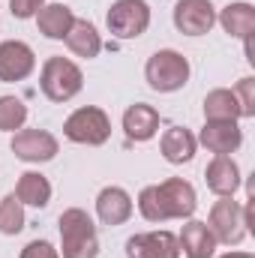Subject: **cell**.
<instances>
[{
    "mask_svg": "<svg viewBox=\"0 0 255 258\" xmlns=\"http://www.w3.org/2000/svg\"><path fill=\"white\" fill-rule=\"evenodd\" d=\"M198 207V195L189 180L168 177L165 183L144 186L138 195V213L147 222H168V219H189Z\"/></svg>",
    "mask_w": 255,
    "mask_h": 258,
    "instance_id": "1",
    "label": "cell"
},
{
    "mask_svg": "<svg viewBox=\"0 0 255 258\" xmlns=\"http://www.w3.org/2000/svg\"><path fill=\"white\" fill-rule=\"evenodd\" d=\"M60 255L63 258H96L99 234L87 210L69 207L60 213Z\"/></svg>",
    "mask_w": 255,
    "mask_h": 258,
    "instance_id": "2",
    "label": "cell"
},
{
    "mask_svg": "<svg viewBox=\"0 0 255 258\" xmlns=\"http://www.w3.org/2000/svg\"><path fill=\"white\" fill-rule=\"evenodd\" d=\"M144 78L156 93H174L189 81V60L174 48H162L150 54L144 66Z\"/></svg>",
    "mask_w": 255,
    "mask_h": 258,
    "instance_id": "3",
    "label": "cell"
},
{
    "mask_svg": "<svg viewBox=\"0 0 255 258\" xmlns=\"http://www.w3.org/2000/svg\"><path fill=\"white\" fill-rule=\"evenodd\" d=\"M39 87L51 102H69L72 96L81 93L84 87V75L81 69L66 60V57H48L42 72H39Z\"/></svg>",
    "mask_w": 255,
    "mask_h": 258,
    "instance_id": "4",
    "label": "cell"
},
{
    "mask_svg": "<svg viewBox=\"0 0 255 258\" xmlns=\"http://www.w3.org/2000/svg\"><path fill=\"white\" fill-rule=\"evenodd\" d=\"M63 135L75 144H87V147H99L111 138V120L102 108L96 105H84L75 108L63 123Z\"/></svg>",
    "mask_w": 255,
    "mask_h": 258,
    "instance_id": "5",
    "label": "cell"
},
{
    "mask_svg": "<svg viewBox=\"0 0 255 258\" xmlns=\"http://www.w3.org/2000/svg\"><path fill=\"white\" fill-rule=\"evenodd\" d=\"M207 228L213 231L216 243L237 246V243L246 237V210H243L234 198H219V201L210 207Z\"/></svg>",
    "mask_w": 255,
    "mask_h": 258,
    "instance_id": "6",
    "label": "cell"
},
{
    "mask_svg": "<svg viewBox=\"0 0 255 258\" xmlns=\"http://www.w3.org/2000/svg\"><path fill=\"white\" fill-rule=\"evenodd\" d=\"M105 24L117 39H138L150 27V6L144 0H114L105 15Z\"/></svg>",
    "mask_w": 255,
    "mask_h": 258,
    "instance_id": "7",
    "label": "cell"
},
{
    "mask_svg": "<svg viewBox=\"0 0 255 258\" xmlns=\"http://www.w3.org/2000/svg\"><path fill=\"white\" fill-rule=\"evenodd\" d=\"M60 144L48 129H18L12 135V153L21 162H51L57 156Z\"/></svg>",
    "mask_w": 255,
    "mask_h": 258,
    "instance_id": "8",
    "label": "cell"
},
{
    "mask_svg": "<svg viewBox=\"0 0 255 258\" xmlns=\"http://www.w3.org/2000/svg\"><path fill=\"white\" fill-rule=\"evenodd\" d=\"M216 24V9L210 0H177L174 3V27L186 36H204Z\"/></svg>",
    "mask_w": 255,
    "mask_h": 258,
    "instance_id": "9",
    "label": "cell"
},
{
    "mask_svg": "<svg viewBox=\"0 0 255 258\" xmlns=\"http://www.w3.org/2000/svg\"><path fill=\"white\" fill-rule=\"evenodd\" d=\"M33 69H36V54L27 42H21V39L0 42V81H6V84L24 81Z\"/></svg>",
    "mask_w": 255,
    "mask_h": 258,
    "instance_id": "10",
    "label": "cell"
},
{
    "mask_svg": "<svg viewBox=\"0 0 255 258\" xmlns=\"http://www.w3.org/2000/svg\"><path fill=\"white\" fill-rule=\"evenodd\" d=\"M195 141H201L213 156H231L243 144V129L237 120H207Z\"/></svg>",
    "mask_w": 255,
    "mask_h": 258,
    "instance_id": "11",
    "label": "cell"
},
{
    "mask_svg": "<svg viewBox=\"0 0 255 258\" xmlns=\"http://www.w3.org/2000/svg\"><path fill=\"white\" fill-rule=\"evenodd\" d=\"M129 258H180V243L171 231H147L126 240Z\"/></svg>",
    "mask_w": 255,
    "mask_h": 258,
    "instance_id": "12",
    "label": "cell"
},
{
    "mask_svg": "<svg viewBox=\"0 0 255 258\" xmlns=\"http://www.w3.org/2000/svg\"><path fill=\"white\" fill-rule=\"evenodd\" d=\"M204 180H207V189L219 198H231L240 186V168L231 156H213L210 165L204 168Z\"/></svg>",
    "mask_w": 255,
    "mask_h": 258,
    "instance_id": "13",
    "label": "cell"
},
{
    "mask_svg": "<svg viewBox=\"0 0 255 258\" xmlns=\"http://www.w3.org/2000/svg\"><path fill=\"white\" fill-rule=\"evenodd\" d=\"M96 216L102 225H123L132 216V198L120 186H105L96 195Z\"/></svg>",
    "mask_w": 255,
    "mask_h": 258,
    "instance_id": "14",
    "label": "cell"
},
{
    "mask_svg": "<svg viewBox=\"0 0 255 258\" xmlns=\"http://www.w3.org/2000/svg\"><path fill=\"white\" fill-rule=\"evenodd\" d=\"M123 132L129 141H150L159 132V111L147 102H135L123 111Z\"/></svg>",
    "mask_w": 255,
    "mask_h": 258,
    "instance_id": "15",
    "label": "cell"
},
{
    "mask_svg": "<svg viewBox=\"0 0 255 258\" xmlns=\"http://www.w3.org/2000/svg\"><path fill=\"white\" fill-rule=\"evenodd\" d=\"M177 243H180V252L186 258H213V252H216L213 231L207 228V222H198V219H189L183 225Z\"/></svg>",
    "mask_w": 255,
    "mask_h": 258,
    "instance_id": "16",
    "label": "cell"
},
{
    "mask_svg": "<svg viewBox=\"0 0 255 258\" xmlns=\"http://www.w3.org/2000/svg\"><path fill=\"white\" fill-rule=\"evenodd\" d=\"M36 24H39V33L45 39H66V33L75 24V15L66 3H45L36 12Z\"/></svg>",
    "mask_w": 255,
    "mask_h": 258,
    "instance_id": "17",
    "label": "cell"
},
{
    "mask_svg": "<svg viewBox=\"0 0 255 258\" xmlns=\"http://www.w3.org/2000/svg\"><path fill=\"white\" fill-rule=\"evenodd\" d=\"M216 21L222 24V30L234 39H249L255 33V6L252 3H228Z\"/></svg>",
    "mask_w": 255,
    "mask_h": 258,
    "instance_id": "18",
    "label": "cell"
},
{
    "mask_svg": "<svg viewBox=\"0 0 255 258\" xmlns=\"http://www.w3.org/2000/svg\"><path fill=\"white\" fill-rule=\"evenodd\" d=\"M195 147H198V141H195V135H192L186 126L165 129V135H162V141H159V150H162V156H165L171 165L189 162L192 156H195Z\"/></svg>",
    "mask_w": 255,
    "mask_h": 258,
    "instance_id": "19",
    "label": "cell"
},
{
    "mask_svg": "<svg viewBox=\"0 0 255 258\" xmlns=\"http://www.w3.org/2000/svg\"><path fill=\"white\" fill-rule=\"evenodd\" d=\"M12 195H15L21 204L39 210V207H45V204L51 201V183H48V177L39 174V171H24V174L18 177Z\"/></svg>",
    "mask_w": 255,
    "mask_h": 258,
    "instance_id": "20",
    "label": "cell"
},
{
    "mask_svg": "<svg viewBox=\"0 0 255 258\" xmlns=\"http://www.w3.org/2000/svg\"><path fill=\"white\" fill-rule=\"evenodd\" d=\"M66 45H69V51L72 54H78V57H96L99 51H102V36H99V30L90 24V21H84V18H75V24H72V30L66 33Z\"/></svg>",
    "mask_w": 255,
    "mask_h": 258,
    "instance_id": "21",
    "label": "cell"
},
{
    "mask_svg": "<svg viewBox=\"0 0 255 258\" xmlns=\"http://www.w3.org/2000/svg\"><path fill=\"white\" fill-rule=\"evenodd\" d=\"M204 120H240V105L231 90L216 87L204 96Z\"/></svg>",
    "mask_w": 255,
    "mask_h": 258,
    "instance_id": "22",
    "label": "cell"
},
{
    "mask_svg": "<svg viewBox=\"0 0 255 258\" xmlns=\"http://www.w3.org/2000/svg\"><path fill=\"white\" fill-rule=\"evenodd\" d=\"M27 120V105L18 96H0V132H18Z\"/></svg>",
    "mask_w": 255,
    "mask_h": 258,
    "instance_id": "23",
    "label": "cell"
},
{
    "mask_svg": "<svg viewBox=\"0 0 255 258\" xmlns=\"http://www.w3.org/2000/svg\"><path fill=\"white\" fill-rule=\"evenodd\" d=\"M24 228V204L15 195H6L0 201V234L12 237Z\"/></svg>",
    "mask_w": 255,
    "mask_h": 258,
    "instance_id": "24",
    "label": "cell"
},
{
    "mask_svg": "<svg viewBox=\"0 0 255 258\" xmlns=\"http://www.w3.org/2000/svg\"><path fill=\"white\" fill-rule=\"evenodd\" d=\"M231 93H234V99L240 105V117H255V78L252 75L240 78Z\"/></svg>",
    "mask_w": 255,
    "mask_h": 258,
    "instance_id": "25",
    "label": "cell"
},
{
    "mask_svg": "<svg viewBox=\"0 0 255 258\" xmlns=\"http://www.w3.org/2000/svg\"><path fill=\"white\" fill-rule=\"evenodd\" d=\"M45 6V0H9V9L15 18H36V12Z\"/></svg>",
    "mask_w": 255,
    "mask_h": 258,
    "instance_id": "26",
    "label": "cell"
},
{
    "mask_svg": "<svg viewBox=\"0 0 255 258\" xmlns=\"http://www.w3.org/2000/svg\"><path fill=\"white\" fill-rule=\"evenodd\" d=\"M21 258H60V252L48 240H33L21 249Z\"/></svg>",
    "mask_w": 255,
    "mask_h": 258,
    "instance_id": "27",
    "label": "cell"
},
{
    "mask_svg": "<svg viewBox=\"0 0 255 258\" xmlns=\"http://www.w3.org/2000/svg\"><path fill=\"white\" fill-rule=\"evenodd\" d=\"M219 258H255L252 252H225V255H219Z\"/></svg>",
    "mask_w": 255,
    "mask_h": 258,
    "instance_id": "28",
    "label": "cell"
}]
</instances>
